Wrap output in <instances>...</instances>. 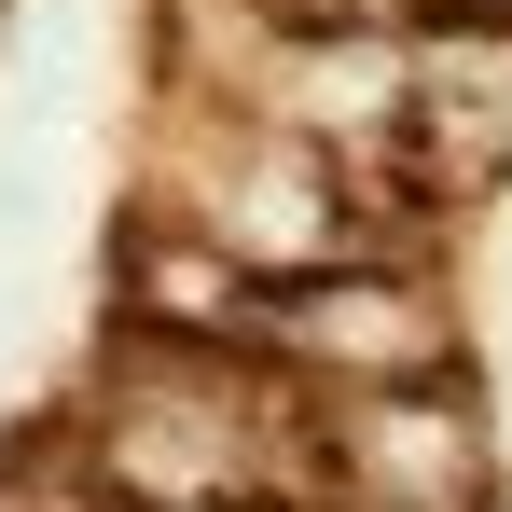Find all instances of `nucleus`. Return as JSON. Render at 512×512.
Instances as JSON below:
<instances>
[{"label":"nucleus","instance_id":"f257e3e1","mask_svg":"<svg viewBox=\"0 0 512 512\" xmlns=\"http://www.w3.org/2000/svg\"><path fill=\"white\" fill-rule=\"evenodd\" d=\"M263 346L305 360V374H360V388H416V374H443V319H429V291L374 277V263L277 277V291H263Z\"/></svg>","mask_w":512,"mask_h":512},{"label":"nucleus","instance_id":"f03ea898","mask_svg":"<svg viewBox=\"0 0 512 512\" xmlns=\"http://www.w3.org/2000/svg\"><path fill=\"white\" fill-rule=\"evenodd\" d=\"M471 402L443 388V374H416V388H346L333 443H319V471H333L360 512H457L471 499Z\"/></svg>","mask_w":512,"mask_h":512}]
</instances>
